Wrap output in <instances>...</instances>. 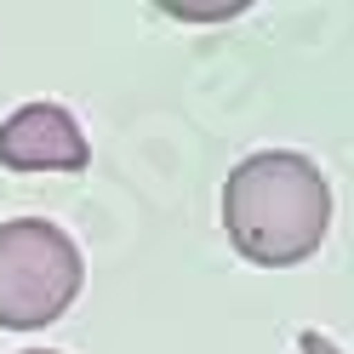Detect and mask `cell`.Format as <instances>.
<instances>
[{"instance_id":"cell-4","label":"cell","mask_w":354,"mask_h":354,"mask_svg":"<svg viewBox=\"0 0 354 354\" xmlns=\"http://www.w3.org/2000/svg\"><path fill=\"white\" fill-rule=\"evenodd\" d=\"M246 0H166V17H183V24H223L240 17Z\"/></svg>"},{"instance_id":"cell-3","label":"cell","mask_w":354,"mask_h":354,"mask_svg":"<svg viewBox=\"0 0 354 354\" xmlns=\"http://www.w3.org/2000/svg\"><path fill=\"white\" fill-rule=\"evenodd\" d=\"M92 143L63 103H24L0 120V166L6 171H86Z\"/></svg>"},{"instance_id":"cell-6","label":"cell","mask_w":354,"mask_h":354,"mask_svg":"<svg viewBox=\"0 0 354 354\" xmlns=\"http://www.w3.org/2000/svg\"><path fill=\"white\" fill-rule=\"evenodd\" d=\"M24 354H57V348H24Z\"/></svg>"},{"instance_id":"cell-1","label":"cell","mask_w":354,"mask_h":354,"mask_svg":"<svg viewBox=\"0 0 354 354\" xmlns=\"http://www.w3.org/2000/svg\"><path fill=\"white\" fill-rule=\"evenodd\" d=\"M331 229V183L297 149H257L223 177V234L257 269L315 257Z\"/></svg>"},{"instance_id":"cell-2","label":"cell","mask_w":354,"mask_h":354,"mask_svg":"<svg viewBox=\"0 0 354 354\" xmlns=\"http://www.w3.org/2000/svg\"><path fill=\"white\" fill-rule=\"evenodd\" d=\"M86 257L52 217L0 223V331H40L75 308Z\"/></svg>"},{"instance_id":"cell-5","label":"cell","mask_w":354,"mask_h":354,"mask_svg":"<svg viewBox=\"0 0 354 354\" xmlns=\"http://www.w3.org/2000/svg\"><path fill=\"white\" fill-rule=\"evenodd\" d=\"M303 354H343V348H331L320 331H303Z\"/></svg>"}]
</instances>
